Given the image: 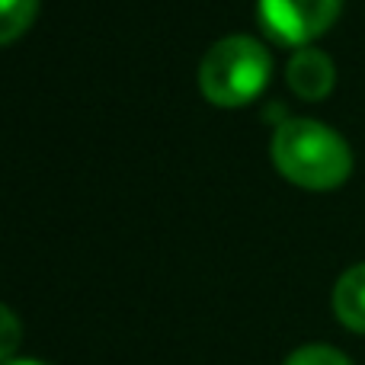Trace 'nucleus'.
Wrapping results in <instances>:
<instances>
[{
  "label": "nucleus",
  "mask_w": 365,
  "mask_h": 365,
  "mask_svg": "<svg viewBox=\"0 0 365 365\" xmlns=\"http://www.w3.org/2000/svg\"><path fill=\"white\" fill-rule=\"evenodd\" d=\"M285 365H353L346 359V356L340 353V349L334 346H321V343H314V346H302L295 349V353L285 359Z\"/></svg>",
  "instance_id": "7"
},
{
  "label": "nucleus",
  "mask_w": 365,
  "mask_h": 365,
  "mask_svg": "<svg viewBox=\"0 0 365 365\" xmlns=\"http://www.w3.org/2000/svg\"><path fill=\"white\" fill-rule=\"evenodd\" d=\"M272 164L304 189H334L353 173L346 138L317 119H285L272 135Z\"/></svg>",
  "instance_id": "1"
},
{
  "label": "nucleus",
  "mask_w": 365,
  "mask_h": 365,
  "mask_svg": "<svg viewBox=\"0 0 365 365\" xmlns=\"http://www.w3.org/2000/svg\"><path fill=\"white\" fill-rule=\"evenodd\" d=\"M343 0H259V23L285 45H308L336 23Z\"/></svg>",
  "instance_id": "3"
},
{
  "label": "nucleus",
  "mask_w": 365,
  "mask_h": 365,
  "mask_svg": "<svg viewBox=\"0 0 365 365\" xmlns=\"http://www.w3.org/2000/svg\"><path fill=\"white\" fill-rule=\"evenodd\" d=\"M334 314L343 327L365 334V263L349 266L334 285Z\"/></svg>",
  "instance_id": "5"
},
{
  "label": "nucleus",
  "mask_w": 365,
  "mask_h": 365,
  "mask_svg": "<svg viewBox=\"0 0 365 365\" xmlns=\"http://www.w3.org/2000/svg\"><path fill=\"white\" fill-rule=\"evenodd\" d=\"M272 58L257 38L227 36L205 51L199 64V87L215 106H244L269 83Z\"/></svg>",
  "instance_id": "2"
},
{
  "label": "nucleus",
  "mask_w": 365,
  "mask_h": 365,
  "mask_svg": "<svg viewBox=\"0 0 365 365\" xmlns=\"http://www.w3.org/2000/svg\"><path fill=\"white\" fill-rule=\"evenodd\" d=\"M4 365H45V362H36V359H10V362H4Z\"/></svg>",
  "instance_id": "9"
},
{
  "label": "nucleus",
  "mask_w": 365,
  "mask_h": 365,
  "mask_svg": "<svg viewBox=\"0 0 365 365\" xmlns=\"http://www.w3.org/2000/svg\"><path fill=\"white\" fill-rule=\"evenodd\" d=\"M19 340H23V324L6 304H0V365L10 362V356L19 349Z\"/></svg>",
  "instance_id": "8"
},
{
  "label": "nucleus",
  "mask_w": 365,
  "mask_h": 365,
  "mask_svg": "<svg viewBox=\"0 0 365 365\" xmlns=\"http://www.w3.org/2000/svg\"><path fill=\"white\" fill-rule=\"evenodd\" d=\"M38 0H0V45L19 38L32 26Z\"/></svg>",
  "instance_id": "6"
},
{
  "label": "nucleus",
  "mask_w": 365,
  "mask_h": 365,
  "mask_svg": "<svg viewBox=\"0 0 365 365\" xmlns=\"http://www.w3.org/2000/svg\"><path fill=\"white\" fill-rule=\"evenodd\" d=\"M285 77H289V87L302 100H324L336 83V71L330 55L321 48H311V45H304V48H298L292 55Z\"/></svg>",
  "instance_id": "4"
}]
</instances>
